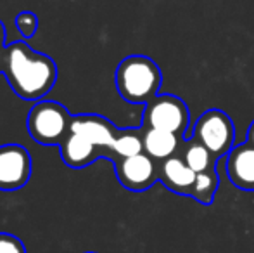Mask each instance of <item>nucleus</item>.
Listing matches in <instances>:
<instances>
[{"instance_id":"1","label":"nucleus","mask_w":254,"mask_h":253,"mask_svg":"<svg viewBox=\"0 0 254 253\" xmlns=\"http://www.w3.org/2000/svg\"><path fill=\"white\" fill-rule=\"evenodd\" d=\"M2 75L12 92L23 101H42L57 82V66L52 58L37 52L24 40L7 45Z\"/></svg>"},{"instance_id":"2","label":"nucleus","mask_w":254,"mask_h":253,"mask_svg":"<svg viewBox=\"0 0 254 253\" xmlns=\"http://www.w3.org/2000/svg\"><path fill=\"white\" fill-rule=\"evenodd\" d=\"M114 80L121 99L131 104H147L159 94L163 73L151 58L133 54L118 64Z\"/></svg>"},{"instance_id":"3","label":"nucleus","mask_w":254,"mask_h":253,"mask_svg":"<svg viewBox=\"0 0 254 253\" xmlns=\"http://www.w3.org/2000/svg\"><path fill=\"white\" fill-rule=\"evenodd\" d=\"M73 115L57 101H37L26 118L28 134L42 146H59L69 134Z\"/></svg>"},{"instance_id":"4","label":"nucleus","mask_w":254,"mask_h":253,"mask_svg":"<svg viewBox=\"0 0 254 253\" xmlns=\"http://www.w3.org/2000/svg\"><path fill=\"white\" fill-rule=\"evenodd\" d=\"M192 137L209 149L214 158L220 160L235 148L234 122L221 109H207L195 122Z\"/></svg>"},{"instance_id":"5","label":"nucleus","mask_w":254,"mask_h":253,"mask_svg":"<svg viewBox=\"0 0 254 253\" xmlns=\"http://www.w3.org/2000/svg\"><path fill=\"white\" fill-rule=\"evenodd\" d=\"M189 123H190V111L187 104L180 97L171 94H157L152 101L145 104L142 127L159 128V130L173 132L185 137Z\"/></svg>"},{"instance_id":"6","label":"nucleus","mask_w":254,"mask_h":253,"mask_svg":"<svg viewBox=\"0 0 254 253\" xmlns=\"http://www.w3.org/2000/svg\"><path fill=\"white\" fill-rule=\"evenodd\" d=\"M113 163L118 180L128 191H147L156 184V180H159V167L156 165V160L145 153L116 158Z\"/></svg>"},{"instance_id":"7","label":"nucleus","mask_w":254,"mask_h":253,"mask_svg":"<svg viewBox=\"0 0 254 253\" xmlns=\"http://www.w3.org/2000/svg\"><path fill=\"white\" fill-rule=\"evenodd\" d=\"M31 156L21 144L0 146V191H17L31 179Z\"/></svg>"},{"instance_id":"8","label":"nucleus","mask_w":254,"mask_h":253,"mask_svg":"<svg viewBox=\"0 0 254 253\" xmlns=\"http://www.w3.org/2000/svg\"><path fill=\"white\" fill-rule=\"evenodd\" d=\"M71 132L81 135L94 146L106 151V158L111 160V149L118 137L120 128L101 115H76L71 120Z\"/></svg>"},{"instance_id":"9","label":"nucleus","mask_w":254,"mask_h":253,"mask_svg":"<svg viewBox=\"0 0 254 253\" xmlns=\"http://www.w3.org/2000/svg\"><path fill=\"white\" fill-rule=\"evenodd\" d=\"M61 158L69 169L80 170L88 167L90 163L97 162L99 158H106V151L97 146H94L90 141L83 139L81 135L69 130V134L63 139L59 144Z\"/></svg>"},{"instance_id":"10","label":"nucleus","mask_w":254,"mask_h":253,"mask_svg":"<svg viewBox=\"0 0 254 253\" xmlns=\"http://www.w3.org/2000/svg\"><path fill=\"white\" fill-rule=\"evenodd\" d=\"M227 173L239 189L254 191V146H235L227 155Z\"/></svg>"},{"instance_id":"11","label":"nucleus","mask_w":254,"mask_h":253,"mask_svg":"<svg viewBox=\"0 0 254 253\" xmlns=\"http://www.w3.org/2000/svg\"><path fill=\"white\" fill-rule=\"evenodd\" d=\"M195 175L197 173L184 162L180 155L171 156L159 165V180L163 186L180 196H190Z\"/></svg>"},{"instance_id":"12","label":"nucleus","mask_w":254,"mask_h":253,"mask_svg":"<svg viewBox=\"0 0 254 253\" xmlns=\"http://www.w3.org/2000/svg\"><path fill=\"white\" fill-rule=\"evenodd\" d=\"M142 141H144V153L156 162H164L175 155H180L184 137L173 132L159 130V128L142 127Z\"/></svg>"},{"instance_id":"13","label":"nucleus","mask_w":254,"mask_h":253,"mask_svg":"<svg viewBox=\"0 0 254 253\" xmlns=\"http://www.w3.org/2000/svg\"><path fill=\"white\" fill-rule=\"evenodd\" d=\"M180 156L195 173H201V172H206V170L214 169V165H216V162H218V160L211 155L209 149L204 148L201 142L195 141L194 137H190L189 141L184 142Z\"/></svg>"},{"instance_id":"14","label":"nucleus","mask_w":254,"mask_h":253,"mask_svg":"<svg viewBox=\"0 0 254 253\" xmlns=\"http://www.w3.org/2000/svg\"><path fill=\"white\" fill-rule=\"evenodd\" d=\"M144 153V141H142V128H127L118 132V137L111 149V162L125 156H135Z\"/></svg>"},{"instance_id":"15","label":"nucleus","mask_w":254,"mask_h":253,"mask_svg":"<svg viewBox=\"0 0 254 253\" xmlns=\"http://www.w3.org/2000/svg\"><path fill=\"white\" fill-rule=\"evenodd\" d=\"M218 186H220V179H218L216 169L197 173L190 191V198H194L195 201L202 203V205H211L214 201Z\"/></svg>"},{"instance_id":"16","label":"nucleus","mask_w":254,"mask_h":253,"mask_svg":"<svg viewBox=\"0 0 254 253\" xmlns=\"http://www.w3.org/2000/svg\"><path fill=\"white\" fill-rule=\"evenodd\" d=\"M16 28L24 38H31L38 30V17L31 10H23L16 16Z\"/></svg>"},{"instance_id":"17","label":"nucleus","mask_w":254,"mask_h":253,"mask_svg":"<svg viewBox=\"0 0 254 253\" xmlns=\"http://www.w3.org/2000/svg\"><path fill=\"white\" fill-rule=\"evenodd\" d=\"M0 253H26V247L14 234L0 233Z\"/></svg>"},{"instance_id":"18","label":"nucleus","mask_w":254,"mask_h":253,"mask_svg":"<svg viewBox=\"0 0 254 253\" xmlns=\"http://www.w3.org/2000/svg\"><path fill=\"white\" fill-rule=\"evenodd\" d=\"M5 26L3 23L0 21V75H2V70H3V58H5Z\"/></svg>"},{"instance_id":"19","label":"nucleus","mask_w":254,"mask_h":253,"mask_svg":"<svg viewBox=\"0 0 254 253\" xmlns=\"http://www.w3.org/2000/svg\"><path fill=\"white\" fill-rule=\"evenodd\" d=\"M248 144L254 146V122L251 123V127H249V130H248Z\"/></svg>"},{"instance_id":"20","label":"nucleus","mask_w":254,"mask_h":253,"mask_svg":"<svg viewBox=\"0 0 254 253\" xmlns=\"http://www.w3.org/2000/svg\"><path fill=\"white\" fill-rule=\"evenodd\" d=\"M87 253H94V252H87Z\"/></svg>"}]
</instances>
